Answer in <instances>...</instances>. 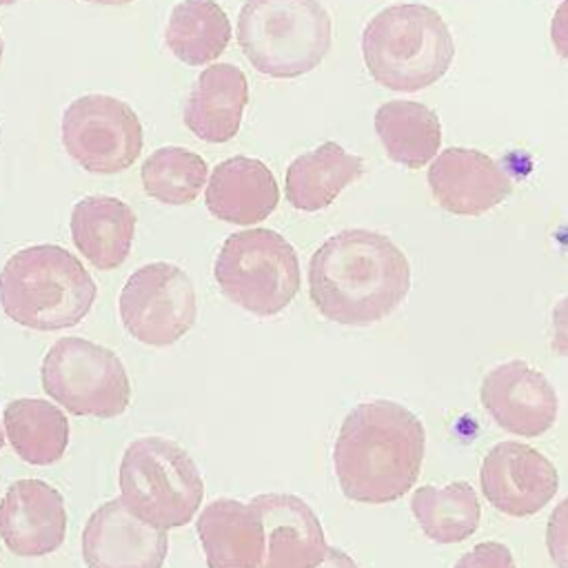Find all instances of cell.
<instances>
[{
  "mask_svg": "<svg viewBox=\"0 0 568 568\" xmlns=\"http://www.w3.org/2000/svg\"><path fill=\"white\" fill-rule=\"evenodd\" d=\"M317 568H359V566H357L355 559H353L348 552H344L342 548L328 546V555H326V559H324Z\"/></svg>",
  "mask_w": 568,
  "mask_h": 568,
  "instance_id": "cell-31",
  "label": "cell"
},
{
  "mask_svg": "<svg viewBox=\"0 0 568 568\" xmlns=\"http://www.w3.org/2000/svg\"><path fill=\"white\" fill-rule=\"evenodd\" d=\"M195 530L209 568H260L264 561L266 532L251 501H209L197 515Z\"/></svg>",
  "mask_w": 568,
  "mask_h": 568,
  "instance_id": "cell-17",
  "label": "cell"
},
{
  "mask_svg": "<svg viewBox=\"0 0 568 568\" xmlns=\"http://www.w3.org/2000/svg\"><path fill=\"white\" fill-rule=\"evenodd\" d=\"M0 537L20 557L55 552L67 537V508L60 490L42 479L13 481L0 501Z\"/></svg>",
  "mask_w": 568,
  "mask_h": 568,
  "instance_id": "cell-14",
  "label": "cell"
},
{
  "mask_svg": "<svg viewBox=\"0 0 568 568\" xmlns=\"http://www.w3.org/2000/svg\"><path fill=\"white\" fill-rule=\"evenodd\" d=\"M4 433L16 455L31 466L60 462L69 446L67 415L55 404L38 397H20L7 404Z\"/></svg>",
  "mask_w": 568,
  "mask_h": 568,
  "instance_id": "cell-23",
  "label": "cell"
},
{
  "mask_svg": "<svg viewBox=\"0 0 568 568\" xmlns=\"http://www.w3.org/2000/svg\"><path fill=\"white\" fill-rule=\"evenodd\" d=\"M204 481L193 457L173 439L149 435L131 442L120 462V499L153 528H180L193 519Z\"/></svg>",
  "mask_w": 568,
  "mask_h": 568,
  "instance_id": "cell-6",
  "label": "cell"
},
{
  "mask_svg": "<svg viewBox=\"0 0 568 568\" xmlns=\"http://www.w3.org/2000/svg\"><path fill=\"white\" fill-rule=\"evenodd\" d=\"M118 306L126 333L146 346L175 344L197 315L191 277L169 262L140 266L122 286Z\"/></svg>",
  "mask_w": 568,
  "mask_h": 568,
  "instance_id": "cell-10",
  "label": "cell"
},
{
  "mask_svg": "<svg viewBox=\"0 0 568 568\" xmlns=\"http://www.w3.org/2000/svg\"><path fill=\"white\" fill-rule=\"evenodd\" d=\"M95 295L89 271L58 244L20 248L0 271V306L24 328H71L87 317Z\"/></svg>",
  "mask_w": 568,
  "mask_h": 568,
  "instance_id": "cell-3",
  "label": "cell"
},
{
  "mask_svg": "<svg viewBox=\"0 0 568 568\" xmlns=\"http://www.w3.org/2000/svg\"><path fill=\"white\" fill-rule=\"evenodd\" d=\"M2 51H4V44H2V33H0V60H2Z\"/></svg>",
  "mask_w": 568,
  "mask_h": 568,
  "instance_id": "cell-35",
  "label": "cell"
},
{
  "mask_svg": "<svg viewBox=\"0 0 568 568\" xmlns=\"http://www.w3.org/2000/svg\"><path fill=\"white\" fill-rule=\"evenodd\" d=\"M408 291V257L377 231H339L308 262L311 302L335 324H377L399 308Z\"/></svg>",
  "mask_w": 568,
  "mask_h": 568,
  "instance_id": "cell-1",
  "label": "cell"
},
{
  "mask_svg": "<svg viewBox=\"0 0 568 568\" xmlns=\"http://www.w3.org/2000/svg\"><path fill=\"white\" fill-rule=\"evenodd\" d=\"M481 404L506 433L537 437L557 422L559 399L544 373L524 359H510L490 368L479 388Z\"/></svg>",
  "mask_w": 568,
  "mask_h": 568,
  "instance_id": "cell-12",
  "label": "cell"
},
{
  "mask_svg": "<svg viewBox=\"0 0 568 568\" xmlns=\"http://www.w3.org/2000/svg\"><path fill=\"white\" fill-rule=\"evenodd\" d=\"M13 2H18V0H0V7H7V4H13Z\"/></svg>",
  "mask_w": 568,
  "mask_h": 568,
  "instance_id": "cell-34",
  "label": "cell"
},
{
  "mask_svg": "<svg viewBox=\"0 0 568 568\" xmlns=\"http://www.w3.org/2000/svg\"><path fill=\"white\" fill-rule=\"evenodd\" d=\"M248 102V82L235 64L206 67L184 104L186 129L211 144L229 142L237 135Z\"/></svg>",
  "mask_w": 568,
  "mask_h": 568,
  "instance_id": "cell-19",
  "label": "cell"
},
{
  "mask_svg": "<svg viewBox=\"0 0 568 568\" xmlns=\"http://www.w3.org/2000/svg\"><path fill=\"white\" fill-rule=\"evenodd\" d=\"M546 546L557 568H568V497L561 499L550 513L546 526Z\"/></svg>",
  "mask_w": 568,
  "mask_h": 568,
  "instance_id": "cell-28",
  "label": "cell"
},
{
  "mask_svg": "<svg viewBox=\"0 0 568 568\" xmlns=\"http://www.w3.org/2000/svg\"><path fill=\"white\" fill-rule=\"evenodd\" d=\"M428 186L437 204L455 215H481L501 204L513 182L484 151L448 146L428 169Z\"/></svg>",
  "mask_w": 568,
  "mask_h": 568,
  "instance_id": "cell-15",
  "label": "cell"
},
{
  "mask_svg": "<svg viewBox=\"0 0 568 568\" xmlns=\"http://www.w3.org/2000/svg\"><path fill=\"white\" fill-rule=\"evenodd\" d=\"M62 144L80 169L98 175L126 171L142 151V124L122 100L102 93L75 98L62 113Z\"/></svg>",
  "mask_w": 568,
  "mask_h": 568,
  "instance_id": "cell-9",
  "label": "cell"
},
{
  "mask_svg": "<svg viewBox=\"0 0 568 568\" xmlns=\"http://www.w3.org/2000/svg\"><path fill=\"white\" fill-rule=\"evenodd\" d=\"M164 40L180 62L202 67L229 47L231 22L215 0H182L171 9Z\"/></svg>",
  "mask_w": 568,
  "mask_h": 568,
  "instance_id": "cell-24",
  "label": "cell"
},
{
  "mask_svg": "<svg viewBox=\"0 0 568 568\" xmlns=\"http://www.w3.org/2000/svg\"><path fill=\"white\" fill-rule=\"evenodd\" d=\"M71 240L98 271L124 264L135 235L133 209L111 195H87L71 209Z\"/></svg>",
  "mask_w": 568,
  "mask_h": 568,
  "instance_id": "cell-20",
  "label": "cell"
},
{
  "mask_svg": "<svg viewBox=\"0 0 568 568\" xmlns=\"http://www.w3.org/2000/svg\"><path fill=\"white\" fill-rule=\"evenodd\" d=\"M209 166L204 158L184 146H162L142 162V186L162 204H191L204 189Z\"/></svg>",
  "mask_w": 568,
  "mask_h": 568,
  "instance_id": "cell-26",
  "label": "cell"
},
{
  "mask_svg": "<svg viewBox=\"0 0 568 568\" xmlns=\"http://www.w3.org/2000/svg\"><path fill=\"white\" fill-rule=\"evenodd\" d=\"M479 484L488 504L499 513L530 517L555 497L559 473L539 450L517 442H499L481 462Z\"/></svg>",
  "mask_w": 568,
  "mask_h": 568,
  "instance_id": "cell-11",
  "label": "cell"
},
{
  "mask_svg": "<svg viewBox=\"0 0 568 568\" xmlns=\"http://www.w3.org/2000/svg\"><path fill=\"white\" fill-rule=\"evenodd\" d=\"M550 348L559 357H568V295L552 308V339Z\"/></svg>",
  "mask_w": 568,
  "mask_h": 568,
  "instance_id": "cell-29",
  "label": "cell"
},
{
  "mask_svg": "<svg viewBox=\"0 0 568 568\" xmlns=\"http://www.w3.org/2000/svg\"><path fill=\"white\" fill-rule=\"evenodd\" d=\"M166 552V532L138 519L122 499L98 506L82 530L87 568H162Z\"/></svg>",
  "mask_w": 568,
  "mask_h": 568,
  "instance_id": "cell-13",
  "label": "cell"
},
{
  "mask_svg": "<svg viewBox=\"0 0 568 568\" xmlns=\"http://www.w3.org/2000/svg\"><path fill=\"white\" fill-rule=\"evenodd\" d=\"M331 18L317 0H244L237 42L251 67L291 80L313 71L331 49Z\"/></svg>",
  "mask_w": 568,
  "mask_h": 568,
  "instance_id": "cell-5",
  "label": "cell"
},
{
  "mask_svg": "<svg viewBox=\"0 0 568 568\" xmlns=\"http://www.w3.org/2000/svg\"><path fill=\"white\" fill-rule=\"evenodd\" d=\"M262 517L266 550L260 568H317L328 544L313 508L297 495L266 493L251 499Z\"/></svg>",
  "mask_w": 568,
  "mask_h": 568,
  "instance_id": "cell-16",
  "label": "cell"
},
{
  "mask_svg": "<svg viewBox=\"0 0 568 568\" xmlns=\"http://www.w3.org/2000/svg\"><path fill=\"white\" fill-rule=\"evenodd\" d=\"M375 131L386 155L406 166H426L442 146V122L437 113L413 100H390L375 111Z\"/></svg>",
  "mask_w": 568,
  "mask_h": 568,
  "instance_id": "cell-22",
  "label": "cell"
},
{
  "mask_svg": "<svg viewBox=\"0 0 568 568\" xmlns=\"http://www.w3.org/2000/svg\"><path fill=\"white\" fill-rule=\"evenodd\" d=\"M4 446V433H2V424H0V448Z\"/></svg>",
  "mask_w": 568,
  "mask_h": 568,
  "instance_id": "cell-33",
  "label": "cell"
},
{
  "mask_svg": "<svg viewBox=\"0 0 568 568\" xmlns=\"http://www.w3.org/2000/svg\"><path fill=\"white\" fill-rule=\"evenodd\" d=\"M453 568H517L508 546L499 541H481L464 552Z\"/></svg>",
  "mask_w": 568,
  "mask_h": 568,
  "instance_id": "cell-27",
  "label": "cell"
},
{
  "mask_svg": "<svg viewBox=\"0 0 568 568\" xmlns=\"http://www.w3.org/2000/svg\"><path fill=\"white\" fill-rule=\"evenodd\" d=\"M84 2H93V4H129L133 0H84Z\"/></svg>",
  "mask_w": 568,
  "mask_h": 568,
  "instance_id": "cell-32",
  "label": "cell"
},
{
  "mask_svg": "<svg viewBox=\"0 0 568 568\" xmlns=\"http://www.w3.org/2000/svg\"><path fill=\"white\" fill-rule=\"evenodd\" d=\"M550 40L559 58L568 62V0H561L550 22Z\"/></svg>",
  "mask_w": 568,
  "mask_h": 568,
  "instance_id": "cell-30",
  "label": "cell"
},
{
  "mask_svg": "<svg viewBox=\"0 0 568 568\" xmlns=\"http://www.w3.org/2000/svg\"><path fill=\"white\" fill-rule=\"evenodd\" d=\"M224 297L257 317L282 313L300 291V260L293 244L271 229L231 233L213 266Z\"/></svg>",
  "mask_w": 568,
  "mask_h": 568,
  "instance_id": "cell-7",
  "label": "cell"
},
{
  "mask_svg": "<svg viewBox=\"0 0 568 568\" xmlns=\"http://www.w3.org/2000/svg\"><path fill=\"white\" fill-rule=\"evenodd\" d=\"M410 510L424 535L437 544L468 539L481 519V506L468 481L446 486H419L410 497Z\"/></svg>",
  "mask_w": 568,
  "mask_h": 568,
  "instance_id": "cell-25",
  "label": "cell"
},
{
  "mask_svg": "<svg viewBox=\"0 0 568 568\" xmlns=\"http://www.w3.org/2000/svg\"><path fill=\"white\" fill-rule=\"evenodd\" d=\"M42 388L78 417L111 419L131 402V384L122 359L106 346L84 337H60L44 355Z\"/></svg>",
  "mask_w": 568,
  "mask_h": 568,
  "instance_id": "cell-8",
  "label": "cell"
},
{
  "mask_svg": "<svg viewBox=\"0 0 568 568\" xmlns=\"http://www.w3.org/2000/svg\"><path fill=\"white\" fill-rule=\"evenodd\" d=\"M204 202L213 217L248 226L264 222L277 209L280 189L262 160L235 155L211 171Z\"/></svg>",
  "mask_w": 568,
  "mask_h": 568,
  "instance_id": "cell-18",
  "label": "cell"
},
{
  "mask_svg": "<svg viewBox=\"0 0 568 568\" xmlns=\"http://www.w3.org/2000/svg\"><path fill=\"white\" fill-rule=\"evenodd\" d=\"M364 160L337 142H322L317 149L297 155L286 169V200L297 211H320L357 178L364 175Z\"/></svg>",
  "mask_w": 568,
  "mask_h": 568,
  "instance_id": "cell-21",
  "label": "cell"
},
{
  "mask_svg": "<svg viewBox=\"0 0 568 568\" xmlns=\"http://www.w3.org/2000/svg\"><path fill=\"white\" fill-rule=\"evenodd\" d=\"M362 55L377 84L415 93L448 73L455 42L437 9L399 2L368 20L362 33Z\"/></svg>",
  "mask_w": 568,
  "mask_h": 568,
  "instance_id": "cell-4",
  "label": "cell"
},
{
  "mask_svg": "<svg viewBox=\"0 0 568 568\" xmlns=\"http://www.w3.org/2000/svg\"><path fill=\"white\" fill-rule=\"evenodd\" d=\"M426 448L419 417L393 399L357 404L342 422L333 466L342 493L359 504H388L417 481Z\"/></svg>",
  "mask_w": 568,
  "mask_h": 568,
  "instance_id": "cell-2",
  "label": "cell"
}]
</instances>
